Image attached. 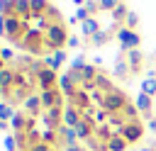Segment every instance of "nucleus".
Returning <instances> with one entry per match:
<instances>
[{"label":"nucleus","mask_w":156,"mask_h":151,"mask_svg":"<svg viewBox=\"0 0 156 151\" xmlns=\"http://www.w3.org/2000/svg\"><path fill=\"white\" fill-rule=\"evenodd\" d=\"M68 32H66V24L61 22V24H49V29L44 32V49L46 51H58V49H63L66 46V41H68Z\"/></svg>","instance_id":"obj_1"},{"label":"nucleus","mask_w":156,"mask_h":151,"mask_svg":"<svg viewBox=\"0 0 156 151\" xmlns=\"http://www.w3.org/2000/svg\"><path fill=\"white\" fill-rule=\"evenodd\" d=\"M15 46H20L22 51H27V54H32V56H37V54H44L46 49H44V32H39V29H27L24 32V37L15 44Z\"/></svg>","instance_id":"obj_2"},{"label":"nucleus","mask_w":156,"mask_h":151,"mask_svg":"<svg viewBox=\"0 0 156 151\" xmlns=\"http://www.w3.org/2000/svg\"><path fill=\"white\" fill-rule=\"evenodd\" d=\"M127 95L122 93V90H110V93H105V102H102V110L107 112V114H119L124 107H127Z\"/></svg>","instance_id":"obj_3"},{"label":"nucleus","mask_w":156,"mask_h":151,"mask_svg":"<svg viewBox=\"0 0 156 151\" xmlns=\"http://www.w3.org/2000/svg\"><path fill=\"white\" fill-rule=\"evenodd\" d=\"M117 39L122 41L119 54H127V51H132V49H139V44H141V37H139L134 29H127V27H119V29H117Z\"/></svg>","instance_id":"obj_4"},{"label":"nucleus","mask_w":156,"mask_h":151,"mask_svg":"<svg viewBox=\"0 0 156 151\" xmlns=\"http://www.w3.org/2000/svg\"><path fill=\"white\" fill-rule=\"evenodd\" d=\"M39 97H41L44 110H51V107H63V93L58 90V85H56V88H51V90H39Z\"/></svg>","instance_id":"obj_5"},{"label":"nucleus","mask_w":156,"mask_h":151,"mask_svg":"<svg viewBox=\"0 0 156 151\" xmlns=\"http://www.w3.org/2000/svg\"><path fill=\"white\" fill-rule=\"evenodd\" d=\"M58 90L63 93V97H68V100H71V97L80 90V83L71 76V71H66L63 76H58Z\"/></svg>","instance_id":"obj_6"},{"label":"nucleus","mask_w":156,"mask_h":151,"mask_svg":"<svg viewBox=\"0 0 156 151\" xmlns=\"http://www.w3.org/2000/svg\"><path fill=\"white\" fill-rule=\"evenodd\" d=\"M37 85H39V90H51V88H56V85H58V73L51 71V68L39 71V73H37Z\"/></svg>","instance_id":"obj_7"},{"label":"nucleus","mask_w":156,"mask_h":151,"mask_svg":"<svg viewBox=\"0 0 156 151\" xmlns=\"http://www.w3.org/2000/svg\"><path fill=\"white\" fill-rule=\"evenodd\" d=\"M119 134H122L129 144H136V141L144 136V124H141V122H127L124 129H122Z\"/></svg>","instance_id":"obj_8"},{"label":"nucleus","mask_w":156,"mask_h":151,"mask_svg":"<svg viewBox=\"0 0 156 151\" xmlns=\"http://www.w3.org/2000/svg\"><path fill=\"white\" fill-rule=\"evenodd\" d=\"M83 119V112L80 110H76L73 105H68V107H63V127H78V122Z\"/></svg>","instance_id":"obj_9"},{"label":"nucleus","mask_w":156,"mask_h":151,"mask_svg":"<svg viewBox=\"0 0 156 151\" xmlns=\"http://www.w3.org/2000/svg\"><path fill=\"white\" fill-rule=\"evenodd\" d=\"M134 105H136V110L144 114V117H149L151 119V107H154V97H149L146 93H139L136 95V100H134Z\"/></svg>","instance_id":"obj_10"},{"label":"nucleus","mask_w":156,"mask_h":151,"mask_svg":"<svg viewBox=\"0 0 156 151\" xmlns=\"http://www.w3.org/2000/svg\"><path fill=\"white\" fill-rule=\"evenodd\" d=\"M10 5H12V12H15L17 17H22L24 22H29V17H32L29 0H10Z\"/></svg>","instance_id":"obj_11"},{"label":"nucleus","mask_w":156,"mask_h":151,"mask_svg":"<svg viewBox=\"0 0 156 151\" xmlns=\"http://www.w3.org/2000/svg\"><path fill=\"white\" fill-rule=\"evenodd\" d=\"M44 63H46V68H51V71H58V68L66 63V51H63V49H58V51L49 54V56L44 58Z\"/></svg>","instance_id":"obj_12"},{"label":"nucleus","mask_w":156,"mask_h":151,"mask_svg":"<svg viewBox=\"0 0 156 151\" xmlns=\"http://www.w3.org/2000/svg\"><path fill=\"white\" fill-rule=\"evenodd\" d=\"M24 110H27V114H29V117H37V114L44 110V105H41V97L32 93V95L24 100Z\"/></svg>","instance_id":"obj_13"},{"label":"nucleus","mask_w":156,"mask_h":151,"mask_svg":"<svg viewBox=\"0 0 156 151\" xmlns=\"http://www.w3.org/2000/svg\"><path fill=\"white\" fill-rule=\"evenodd\" d=\"M124 61L129 63V71H132V73H139V71H141V61H144V56H141L139 49H132V51H127V58H124Z\"/></svg>","instance_id":"obj_14"},{"label":"nucleus","mask_w":156,"mask_h":151,"mask_svg":"<svg viewBox=\"0 0 156 151\" xmlns=\"http://www.w3.org/2000/svg\"><path fill=\"white\" fill-rule=\"evenodd\" d=\"M71 105H73L76 110H80V112H85V110L90 107V95H88V93H85V90L80 88V90H78V93H76V95L71 97Z\"/></svg>","instance_id":"obj_15"},{"label":"nucleus","mask_w":156,"mask_h":151,"mask_svg":"<svg viewBox=\"0 0 156 151\" xmlns=\"http://www.w3.org/2000/svg\"><path fill=\"white\" fill-rule=\"evenodd\" d=\"M80 32H83V37H85V39H90L93 34H98V32H100V22H98L95 17H88L85 22H80Z\"/></svg>","instance_id":"obj_16"},{"label":"nucleus","mask_w":156,"mask_h":151,"mask_svg":"<svg viewBox=\"0 0 156 151\" xmlns=\"http://www.w3.org/2000/svg\"><path fill=\"white\" fill-rule=\"evenodd\" d=\"M58 139H61L66 146H71V144L78 141V134H76L73 127H63V124H61V127H58Z\"/></svg>","instance_id":"obj_17"},{"label":"nucleus","mask_w":156,"mask_h":151,"mask_svg":"<svg viewBox=\"0 0 156 151\" xmlns=\"http://www.w3.org/2000/svg\"><path fill=\"white\" fill-rule=\"evenodd\" d=\"M129 146V141L122 136V134H112L110 141H107V151H124Z\"/></svg>","instance_id":"obj_18"},{"label":"nucleus","mask_w":156,"mask_h":151,"mask_svg":"<svg viewBox=\"0 0 156 151\" xmlns=\"http://www.w3.org/2000/svg\"><path fill=\"white\" fill-rule=\"evenodd\" d=\"M100 73H98V66H93V63H85L83 68H80V80L83 83H90V80H95Z\"/></svg>","instance_id":"obj_19"},{"label":"nucleus","mask_w":156,"mask_h":151,"mask_svg":"<svg viewBox=\"0 0 156 151\" xmlns=\"http://www.w3.org/2000/svg\"><path fill=\"white\" fill-rule=\"evenodd\" d=\"M119 114H122L127 122H139V110H136V105H134V102H127V107H124Z\"/></svg>","instance_id":"obj_20"},{"label":"nucleus","mask_w":156,"mask_h":151,"mask_svg":"<svg viewBox=\"0 0 156 151\" xmlns=\"http://www.w3.org/2000/svg\"><path fill=\"white\" fill-rule=\"evenodd\" d=\"M29 7H32V15H46V10L51 5H49V0H29Z\"/></svg>","instance_id":"obj_21"},{"label":"nucleus","mask_w":156,"mask_h":151,"mask_svg":"<svg viewBox=\"0 0 156 151\" xmlns=\"http://www.w3.org/2000/svg\"><path fill=\"white\" fill-rule=\"evenodd\" d=\"M129 73H132V71H129V63L122 61V58H117V63H115V76H117L119 80H124Z\"/></svg>","instance_id":"obj_22"},{"label":"nucleus","mask_w":156,"mask_h":151,"mask_svg":"<svg viewBox=\"0 0 156 151\" xmlns=\"http://www.w3.org/2000/svg\"><path fill=\"white\" fill-rule=\"evenodd\" d=\"M141 93H146L149 97H156V78H144L141 80Z\"/></svg>","instance_id":"obj_23"},{"label":"nucleus","mask_w":156,"mask_h":151,"mask_svg":"<svg viewBox=\"0 0 156 151\" xmlns=\"http://www.w3.org/2000/svg\"><path fill=\"white\" fill-rule=\"evenodd\" d=\"M127 15H129V10H127V5H124V2H119V5L112 10V19H115V22H124V19H127Z\"/></svg>","instance_id":"obj_24"},{"label":"nucleus","mask_w":156,"mask_h":151,"mask_svg":"<svg viewBox=\"0 0 156 151\" xmlns=\"http://www.w3.org/2000/svg\"><path fill=\"white\" fill-rule=\"evenodd\" d=\"M107 39H110V32H98V34H93L90 37V41L88 44H93V46H102V44H107Z\"/></svg>","instance_id":"obj_25"},{"label":"nucleus","mask_w":156,"mask_h":151,"mask_svg":"<svg viewBox=\"0 0 156 151\" xmlns=\"http://www.w3.org/2000/svg\"><path fill=\"white\" fill-rule=\"evenodd\" d=\"M41 141L54 146V144L58 141V129H44V134H41Z\"/></svg>","instance_id":"obj_26"},{"label":"nucleus","mask_w":156,"mask_h":151,"mask_svg":"<svg viewBox=\"0 0 156 151\" xmlns=\"http://www.w3.org/2000/svg\"><path fill=\"white\" fill-rule=\"evenodd\" d=\"M12 114H15L12 105H10V102H0V119H2V122H10Z\"/></svg>","instance_id":"obj_27"},{"label":"nucleus","mask_w":156,"mask_h":151,"mask_svg":"<svg viewBox=\"0 0 156 151\" xmlns=\"http://www.w3.org/2000/svg\"><path fill=\"white\" fill-rule=\"evenodd\" d=\"M95 83H98V90H102V93L115 90V85H112V83H110V78H105V76H98V78H95Z\"/></svg>","instance_id":"obj_28"},{"label":"nucleus","mask_w":156,"mask_h":151,"mask_svg":"<svg viewBox=\"0 0 156 151\" xmlns=\"http://www.w3.org/2000/svg\"><path fill=\"white\" fill-rule=\"evenodd\" d=\"M46 19H49L51 24H61V12H58V10L51 5V7L46 10Z\"/></svg>","instance_id":"obj_29"},{"label":"nucleus","mask_w":156,"mask_h":151,"mask_svg":"<svg viewBox=\"0 0 156 151\" xmlns=\"http://www.w3.org/2000/svg\"><path fill=\"white\" fill-rule=\"evenodd\" d=\"M83 66H85V56H83V54L78 51V54H76V56L71 58V71H80Z\"/></svg>","instance_id":"obj_30"},{"label":"nucleus","mask_w":156,"mask_h":151,"mask_svg":"<svg viewBox=\"0 0 156 151\" xmlns=\"http://www.w3.org/2000/svg\"><path fill=\"white\" fill-rule=\"evenodd\" d=\"M136 24H139V17H136V12L129 10V15H127V19H124V27H127V29H136Z\"/></svg>","instance_id":"obj_31"},{"label":"nucleus","mask_w":156,"mask_h":151,"mask_svg":"<svg viewBox=\"0 0 156 151\" xmlns=\"http://www.w3.org/2000/svg\"><path fill=\"white\" fill-rule=\"evenodd\" d=\"M107 117H110V114H107L102 107H98V110H95V114H93V119H95V124H98V127H100V124H105V122H107Z\"/></svg>","instance_id":"obj_32"},{"label":"nucleus","mask_w":156,"mask_h":151,"mask_svg":"<svg viewBox=\"0 0 156 151\" xmlns=\"http://www.w3.org/2000/svg\"><path fill=\"white\" fill-rule=\"evenodd\" d=\"M5 149L7 151H20V144H17V136H5Z\"/></svg>","instance_id":"obj_33"},{"label":"nucleus","mask_w":156,"mask_h":151,"mask_svg":"<svg viewBox=\"0 0 156 151\" xmlns=\"http://www.w3.org/2000/svg\"><path fill=\"white\" fill-rule=\"evenodd\" d=\"M98 2H100V10H107V12H112L119 5V0H98Z\"/></svg>","instance_id":"obj_34"},{"label":"nucleus","mask_w":156,"mask_h":151,"mask_svg":"<svg viewBox=\"0 0 156 151\" xmlns=\"http://www.w3.org/2000/svg\"><path fill=\"white\" fill-rule=\"evenodd\" d=\"M76 17H78V22H85L88 17H93L90 12H88V7L83 5V7H76Z\"/></svg>","instance_id":"obj_35"},{"label":"nucleus","mask_w":156,"mask_h":151,"mask_svg":"<svg viewBox=\"0 0 156 151\" xmlns=\"http://www.w3.org/2000/svg\"><path fill=\"white\" fill-rule=\"evenodd\" d=\"M0 58H2L5 63H12V58H15V51H12V49H0Z\"/></svg>","instance_id":"obj_36"},{"label":"nucleus","mask_w":156,"mask_h":151,"mask_svg":"<svg viewBox=\"0 0 156 151\" xmlns=\"http://www.w3.org/2000/svg\"><path fill=\"white\" fill-rule=\"evenodd\" d=\"M85 7H88V12L95 17V10H100V2H98V0H85Z\"/></svg>","instance_id":"obj_37"},{"label":"nucleus","mask_w":156,"mask_h":151,"mask_svg":"<svg viewBox=\"0 0 156 151\" xmlns=\"http://www.w3.org/2000/svg\"><path fill=\"white\" fill-rule=\"evenodd\" d=\"M29 151H56V149H54L51 144H44V141H39V144H37V146H32Z\"/></svg>","instance_id":"obj_38"},{"label":"nucleus","mask_w":156,"mask_h":151,"mask_svg":"<svg viewBox=\"0 0 156 151\" xmlns=\"http://www.w3.org/2000/svg\"><path fill=\"white\" fill-rule=\"evenodd\" d=\"M78 44H80V39H78L76 34H71V37H68V41H66V46H68V49H78Z\"/></svg>","instance_id":"obj_39"},{"label":"nucleus","mask_w":156,"mask_h":151,"mask_svg":"<svg viewBox=\"0 0 156 151\" xmlns=\"http://www.w3.org/2000/svg\"><path fill=\"white\" fill-rule=\"evenodd\" d=\"M0 37H7V19H5V15H0Z\"/></svg>","instance_id":"obj_40"},{"label":"nucleus","mask_w":156,"mask_h":151,"mask_svg":"<svg viewBox=\"0 0 156 151\" xmlns=\"http://www.w3.org/2000/svg\"><path fill=\"white\" fill-rule=\"evenodd\" d=\"M63 151H85V149H83L80 144H71V146H66Z\"/></svg>","instance_id":"obj_41"},{"label":"nucleus","mask_w":156,"mask_h":151,"mask_svg":"<svg viewBox=\"0 0 156 151\" xmlns=\"http://www.w3.org/2000/svg\"><path fill=\"white\" fill-rule=\"evenodd\" d=\"M146 127H149V129H151V132H154V134H156V117H151V119H149V124H146Z\"/></svg>","instance_id":"obj_42"},{"label":"nucleus","mask_w":156,"mask_h":151,"mask_svg":"<svg viewBox=\"0 0 156 151\" xmlns=\"http://www.w3.org/2000/svg\"><path fill=\"white\" fill-rule=\"evenodd\" d=\"M102 61H105L102 56H95V58H93V66H102Z\"/></svg>","instance_id":"obj_43"},{"label":"nucleus","mask_w":156,"mask_h":151,"mask_svg":"<svg viewBox=\"0 0 156 151\" xmlns=\"http://www.w3.org/2000/svg\"><path fill=\"white\" fill-rule=\"evenodd\" d=\"M71 2H73L76 7H83V5H85V0H71Z\"/></svg>","instance_id":"obj_44"},{"label":"nucleus","mask_w":156,"mask_h":151,"mask_svg":"<svg viewBox=\"0 0 156 151\" xmlns=\"http://www.w3.org/2000/svg\"><path fill=\"white\" fill-rule=\"evenodd\" d=\"M7 127H10V122H2V119H0V132H5Z\"/></svg>","instance_id":"obj_45"},{"label":"nucleus","mask_w":156,"mask_h":151,"mask_svg":"<svg viewBox=\"0 0 156 151\" xmlns=\"http://www.w3.org/2000/svg\"><path fill=\"white\" fill-rule=\"evenodd\" d=\"M5 68H7V63H5V61H2V58H0V73H2V71H5Z\"/></svg>","instance_id":"obj_46"},{"label":"nucleus","mask_w":156,"mask_h":151,"mask_svg":"<svg viewBox=\"0 0 156 151\" xmlns=\"http://www.w3.org/2000/svg\"><path fill=\"white\" fill-rule=\"evenodd\" d=\"M0 15H5V2L0 0Z\"/></svg>","instance_id":"obj_47"},{"label":"nucleus","mask_w":156,"mask_h":151,"mask_svg":"<svg viewBox=\"0 0 156 151\" xmlns=\"http://www.w3.org/2000/svg\"><path fill=\"white\" fill-rule=\"evenodd\" d=\"M136 151H154L151 146H141V149H136Z\"/></svg>","instance_id":"obj_48"},{"label":"nucleus","mask_w":156,"mask_h":151,"mask_svg":"<svg viewBox=\"0 0 156 151\" xmlns=\"http://www.w3.org/2000/svg\"><path fill=\"white\" fill-rule=\"evenodd\" d=\"M2 2H10V0H2Z\"/></svg>","instance_id":"obj_49"},{"label":"nucleus","mask_w":156,"mask_h":151,"mask_svg":"<svg viewBox=\"0 0 156 151\" xmlns=\"http://www.w3.org/2000/svg\"><path fill=\"white\" fill-rule=\"evenodd\" d=\"M154 151H156V149H154Z\"/></svg>","instance_id":"obj_50"}]
</instances>
